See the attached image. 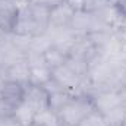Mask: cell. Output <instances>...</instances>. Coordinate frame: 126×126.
Returning <instances> with one entry per match:
<instances>
[{"label": "cell", "mask_w": 126, "mask_h": 126, "mask_svg": "<svg viewBox=\"0 0 126 126\" xmlns=\"http://www.w3.org/2000/svg\"><path fill=\"white\" fill-rule=\"evenodd\" d=\"M48 13L50 9L30 3L25 9L18 12L10 34L25 38H38L46 35L48 31Z\"/></svg>", "instance_id": "1"}, {"label": "cell", "mask_w": 126, "mask_h": 126, "mask_svg": "<svg viewBox=\"0 0 126 126\" xmlns=\"http://www.w3.org/2000/svg\"><path fill=\"white\" fill-rule=\"evenodd\" d=\"M95 110L93 98L88 94L75 95L57 113L62 126H78L90 113Z\"/></svg>", "instance_id": "2"}, {"label": "cell", "mask_w": 126, "mask_h": 126, "mask_svg": "<svg viewBox=\"0 0 126 126\" xmlns=\"http://www.w3.org/2000/svg\"><path fill=\"white\" fill-rule=\"evenodd\" d=\"M51 79L56 81L66 91H72V93H76V94H87V91L84 88L85 79L81 78L66 63L62 64V66H57V67L51 69Z\"/></svg>", "instance_id": "3"}, {"label": "cell", "mask_w": 126, "mask_h": 126, "mask_svg": "<svg viewBox=\"0 0 126 126\" xmlns=\"http://www.w3.org/2000/svg\"><path fill=\"white\" fill-rule=\"evenodd\" d=\"M73 16H75V10L66 1L51 7L48 13V31L70 30Z\"/></svg>", "instance_id": "4"}, {"label": "cell", "mask_w": 126, "mask_h": 126, "mask_svg": "<svg viewBox=\"0 0 126 126\" xmlns=\"http://www.w3.org/2000/svg\"><path fill=\"white\" fill-rule=\"evenodd\" d=\"M90 97L93 98L95 110H98L103 116H106L107 113L125 103L122 94L116 90H100L94 94H90Z\"/></svg>", "instance_id": "5"}, {"label": "cell", "mask_w": 126, "mask_h": 126, "mask_svg": "<svg viewBox=\"0 0 126 126\" xmlns=\"http://www.w3.org/2000/svg\"><path fill=\"white\" fill-rule=\"evenodd\" d=\"M24 103L38 113L44 109H48V93L44 90V87L28 84L24 90Z\"/></svg>", "instance_id": "6"}, {"label": "cell", "mask_w": 126, "mask_h": 126, "mask_svg": "<svg viewBox=\"0 0 126 126\" xmlns=\"http://www.w3.org/2000/svg\"><path fill=\"white\" fill-rule=\"evenodd\" d=\"M24 85L4 78V81L0 85V100L13 110L24 101Z\"/></svg>", "instance_id": "7"}, {"label": "cell", "mask_w": 126, "mask_h": 126, "mask_svg": "<svg viewBox=\"0 0 126 126\" xmlns=\"http://www.w3.org/2000/svg\"><path fill=\"white\" fill-rule=\"evenodd\" d=\"M4 78L27 87L30 84V64L27 62V59L24 57L9 64L4 69Z\"/></svg>", "instance_id": "8"}, {"label": "cell", "mask_w": 126, "mask_h": 126, "mask_svg": "<svg viewBox=\"0 0 126 126\" xmlns=\"http://www.w3.org/2000/svg\"><path fill=\"white\" fill-rule=\"evenodd\" d=\"M43 57H44V62L46 64L50 67V69H54L57 66H62L66 63L69 54L67 51L62 48L60 46L57 44H50L44 51H43Z\"/></svg>", "instance_id": "9"}, {"label": "cell", "mask_w": 126, "mask_h": 126, "mask_svg": "<svg viewBox=\"0 0 126 126\" xmlns=\"http://www.w3.org/2000/svg\"><path fill=\"white\" fill-rule=\"evenodd\" d=\"M34 116H35V111L24 101L12 110V117L21 126H30L34 122Z\"/></svg>", "instance_id": "10"}, {"label": "cell", "mask_w": 126, "mask_h": 126, "mask_svg": "<svg viewBox=\"0 0 126 126\" xmlns=\"http://www.w3.org/2000/svg\"><path fill=\"white\" fill-rule=\"evenodd\" d=\"M51 79V69L47 64L41 66H32L30 67V84L43 87Z\"/></svg>", "instance_id": "11"}, {"label": "cell", "mask_w": 126, "mask_h": 126, "mask_svg": "<svg viewBox=\"0 0 126 126\" xmlns=\"http://www.w3.org/2000/svg\"><path fill=\"white\" fill-rule=\"evenodd\" d=\"M34 123H38L41 126H62L59 114L54 113L51 109H44V110L35 113Z\"/></svg>", "instance_id": "12"}, {"label": "cell", "mask_w": 126, "mask_h": 126, "mask_svg": "<svg viewBox=\"0 0 126 126\" xmlns=\"http://www.w3.org/2000/svg\"><path fill=\"white\" fill-rule=\"evenodd\" d=\"M111 4H113L111 0H85V3H84V10H85L87 13L94 15V13H98V12L104 10L106 7H109V6H111Z\"/></svg>", "instance_id": "13"}, {"label": "cell", "mask_w": 126, "mask_h": 126, "mask_svg": "<svg viewBox=\"0 0 126 126\" xmlns=\"http://www.w3.org/2000/svg\"><path fill=\"white\" fill-rule=\"evenodd\" d=\"M78 126H107V122H106L104 116L98 110H94L93 113H90Z\"/></svg>", "instance_id": "14"}, {"label": "cell", "mask_w": 126, "mask_h": 126, "mask_svg": "<svg viewBox=\"0 0 126 126\" xmlns=\"http://www.w3.org/2000/svg\"><path fill=\"white\" fill-rule=\"evenodd\" d=\"M63 1H66V0H30V3H32V4H38V6H43L47 9H51Z\"/></svg>", "instance_id": "15"}, {"label": "cell", "mask_w": 126, "mask_h": 126, "mask_svg": "<svg viewBox=\"0 0 126 126\" xmlns=\"http://www.w3.org/2000/svg\"><path fill=\"white\" fill-rule=\"evenodd\" d=\"M66 3H67L75 12H79V10H84V3H85V0H66Z\"/></svg>", "instance_id": "16"}, {"label": "cell", "mask_w": 126, "mask_h": 126, "mask_svg": "<svg viewBox=\"0 0 126 126\" xmlns=\"http://www.w3.org/2000/svg\"><path fill=\"white\" fill-rule=\"evenodd\" d=\"M6 35H9V34H7V32L4 31V28H3V25L0 24V43L3 41V38H4Z\"/></svg>", "instance_id": "17"}, {"label": "cell", "mask_w": 126, "mask_h": 126, "mask_svg": "<svg viewBox=\"0 0 126 126\" xmlns=\"http://www.w3.org/2000/svg\"><path fill=\"white\" fill-rule=\"evenodd\" d=\"M107 126H123V123H107Z\"/></svg>", "instance_id": "18"}, {"label": "cell", "mask_w": 126, "mask_h": 126, "mask_svg": "<svg viewBox=\"0 0 126 126\" xmlns=\"http://www.w3.org/2000/svg\"><path fill=\"white\" fill-rule=\"evenodd\" d=\"M30 126H41V125H38V123H34V122H32V123H31Z\"/></svg>", "instance_id": "19"}]
</instances>
